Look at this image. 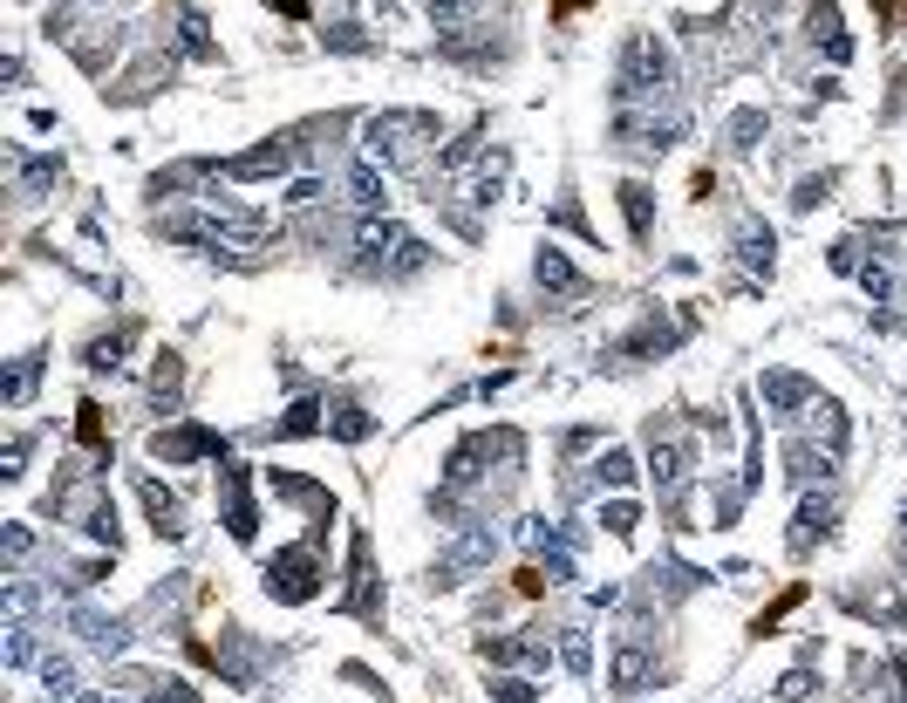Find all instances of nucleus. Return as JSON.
<instances>
[{
  "mask_svg": "<svg viewBox=\"0 0 907 703\" xmlns=\"http://www.w3.org/2000/svg\"><path fill=\"white\" fill-rule=\"evenodd\" d=\"M266 171H287V144H260V151L226 164V178H266Z\"/></svg>",
  "mask_w": 907,
  "mask_h": 703,
  "instance_id": "f8f14e48",
  "label": "nucleus"
},
{
  "mask_svg": "<svg viewBox=\"0 0 907 703\" xmlns=\"http://www.w3.org/2000/svg\"><path fill=\"white\" fill-rule=\"evenodd\" d=\"M648 471H655V492L676 506L682 485H689V444H682V437H669V430H662V437L648 430Z\"/></svg>",
  "mask_w": 907,
  "mask_h": 703,
  "instance_id": "20e7f679",
  "label": "nucleus"
},
{
  "mask_svg": "<svg viewBox=\"0 0 907 703\" xmlns=\"http://www.w3.org/2000/svg\"><path fill=\"white\" fill-rule=\"evenodd\" d=\"M635 519H642V512L628 506V499H614V506H601V526L614 533V540H628V533H635Z\"/></svg>",
  "mask_w": 907,
  "mask_h": 703,
  "instance_id": "4be33fe9",
  "label": "nucleus"
},
{
  "mask_svg": "<svg viewBox=\"0 0 907 703\" xmlns=\"http://www.w3.org/2000/svg\"><path fill=\"white\" fill-rule=\"evenodd\" d=\"M151 396H157V410H171V403H178V355H164V362H157Z\"/></svg>",
  "mask_w": 907,
  "mask_h": 703,
  "instance_id": "a211bd4d",
  "label": "nucleus"
},
{
  "mask_svg": "<svg viewBox=\"0 0 907 703\" xmlns=\"http://www.w3.org/2000/svg\"><path fill=\"white\" fill-rule=\"evenodd\" d=\"M832 267L853 274V267H860V239H839V246H832Z\"/></svg>",
  "mask_w": 907,
  "mask_h": 703,
  "instance_id": "cd10ccee",
  "label": "nucleus"
},
{
  "mask_svg": "<svg viewBox=\"0 0 907 703\" xmlns=\"http://www.w3.org/2000/svg\"><path fill=\"white\" fill-rule=\"evenodd\" d=\"M798 601H805V587H785V594H778V601H771V608H764V615H757V635H771V628L785 622V615H792Z\"/></svg>",
  "mask_w": 907,
  "mask_h": 703,
  "instance_id": "412c9836",
  "label": "nucleus"
},
{
  "mask_svg": "<svg viewBox=\"0 0 907 703\" xmlns=\"http://www.w3.org/2000/svg\"><path fill=\"white\" fill-rule=\"evenodd\" d=\"M805 690H812V676H805V669H792V676H785V683H778V697H785V703H798V697H805Z\"/></svg>",
  "mask_w": 907,
  "mask_h": 703,
  "instance_id": "c756f323",
  "label": "nucleus"
},
{
  "mask_svg": "<svg viewBox=\"0 0 907 703\" xmlns=\"http://www.w3.org/2000/svg\"><path fill=\"white\" fill-rule=\"evenodd\" d=\"M76 437L89 444V451H103V410H96V403H82V417H76Z\"/></svg>",
  "mask_w": 907,
  "mask_h": 703,
  "instance_id": "5701e85b",
  "label": "nucleus"
},
{
  "mask_svg": "<svg viewBox=\"0 0 907 703\" xmlns=\"http://www.w3.org/2000/svg\"><path fill=\"white\" fill-rule=\"evenodd\" d=\"M539 287H546V294H580V274L567 267L560 246H539Z\"/></svg>",
  "mask_w": 907,
  "mask_h": 703,
  "instance_id": "9b49d317",
  "label": "nucleus"
},
{
  "mask_svg": "<svg viewBox=\"0 0 907 703\" xmlns=\"http://www.w3.org/2000/svg\"><path fill=\"white\" fill-rule=\"evenodd\" d=\"M123 342H116V335H103V342H89V369H116V362H123Z\"/></svg>",
  "mask_w": 907,
  "mask_h": 703,
  "instance_id": "bb28decb",
  "label": "nucleus"
},
{
  "mask_svg": "<svg viewBox=\"0 0 907 703\" xmlns=\"http://www.w3.org/2000/svg\"><path fill=\"white\" fill-rule=\"evenodd\" d=\"M314 587H321L314 547H287V553H273V567H266V594H273V601H314Z\"/></svg>",
  "mask_w": 907,
  "mask_h": 703,
  "instance_id": "f03ea898",
  "label": "nucleus"
},
{
  "mask_svg": "<svg viewBox=\"0 0 907 703\" xmlns=\"http://www.w3.org/2000/svg\"><path fill=\"white\" fill-rule=\"evenodd\" d=\"M505 703H532V683H519V676H505V683H492Z\"/></svg>",
  "mask_w": 907,
  "mask_h": 703,
  "instance_id": "7c9ffc66",
  "label": "nucleus"
},
{
  "mask_svg": "<svg viewBox=\"0 0 907 703\" xmlns=\"http://www.w3.org/2000/svg\"><path fill=\"white\" fill-rule=\"evenodd\" d=\"M348 608L362 622H382V601H376V574H369V547L355 540V587H348Z\"/></svg>",
  "mask_w": 907,
  "mask_h": 703,
  "instance_id": "6e6552de",
  "label": "nucleus"
},
{
  "mask_svg": "<svg viewBox=\"0 0 907 703\" xmlns=\"http://www.w3.org/2000/svg\"><path fill=\"white\" fill-rule=\"evenodd\" d=\"M226 526H232V540H253V526H260L253 492H246V465H226Z\"/></svg>",
  "mask_w": 907,
  "mask_h": 703,
  "instance_id": "39448f33",
  "label": "nucleus"
},
{
  "mask_svg": "<svg viewBox=\"0 0 907 703\" xmlns=\"http://www.w3.org/2000/svg\"><path fill=\"white\" fill-rule=\"evenodd\" d=\"M601 478H607V485H628V478H635V458H628V451H607V458H601Z\"/></svg>",
  "mask_w": 907,
  "mask_h": 703,
  "instance_id": "393cba45",
  "label": "nucleus"
},
{
  "mask_svg": "<svg viewBox=\"0 0 907 703\" xmlns=\"http://www.w3.org/2000/svg\"><path fill=\"white\" fill-rule=\"evenodd\" d=\"M35 376H41V355H21V362L7 369V383H0V396H7V403H28V390H35Z\"/></svg>",
  "mask_w": 907,
  "mask_h": 703,
  "instance_id": "2eb2a0df",
  "label": "nucleus"
},
{
  "mask_svg": "<svg viewBox=\"0 0 907 703\" xmlns=\"http://www.w3.org/2000/svg\"><path fill=\"white\" fill-rule=\"evenodd\" d=\"M389 246H410V233H403V226H376V219H369V226H362V260L376 267Z\"/></svg>",
  "mask_w": 907,
  "mask_h": 703,
  "instance_id": "4468645a",
  "label": "nucleus"
},
{
  "mask_svg": "<svg viewBox=\"0 0 907 703\" xmlns=\"http://www.w3.org/2000/svg\"><path fill=\"white\" fill-rule=\"evenodd\" d=\"M832 519H839L832 499H805V506H798V526H792V553H812L832 533Z\"/></svg>",
  "mask_w": 907,
  "mask_h": 703,
  "instance_id": "423d86ee",
  "label": "nucleus"
},
{
  "mask_svg": "<svg viewBox=\"0 0 907 703\" xmlns=\"http://www.w3.org/2000/svg\"><path fill=\"white\" fill-rule=\"evenodd\" d=\"M730 130H737V144H757V130H764V117H757V110H744V117L730 123Z\"/></svg>",
  "mask_w": 907,
  "mask_h": 703,
  "instance_id": "2f4dec72",
  "label": "nucleus"
},
{
  "mask_svg": "<svg viewBox=\"0 0 907 703\" xmlns=\"http://www.w3.org/2000/svg\"><path fill=\"white\" fill-rule=\"evenodd\" d=\"M437 137V117H423V110H389V117H369V151L382 164H423V144Z\"/></svg>",
  "mask_w": 907,
  "mask_h": 703,
  "instance_id": "f257e3e1",
  "label": "nucleus"
},
{
  "mask_svg": "<svg viewBox=\"0 0 907 703\" xmlns=\"http://www.w3.org/2000/svg\"><path fill=\"white\" fill-rule=\"evenodd\" d=\"M151 451H157V458H198V451H212V458H219L226 444H219L212 430H171V437L157 430V437H151Z\"/></svg>",
  "mask_w": 907,
  "mask_h": 703,
  "instance_id": "0eeeda50",
  "label": "nucleus"
},
{
  "mask_svg": "<svg viewBox=\"0 0 907 703\" xmlns=\"http://www.w3.org/2000/svg\"><path fill=\"white\" fill-rule=\"evenodd\" d=\"M648 676H655V663H648L642 649H614V663H607V683H614L621 697H635Z\"/></svg>",
  "mask_w": 907,
  "mask_h": 703,
  "instance_id": "1a4fd4ad",
  "label": "nucleus"
},
{
  "mask_svg": "<svg viewBox=\"0 0 907 703\" xmlns=\"http://www.w3.org/2000/svg\"><path fill=\"white\" fill-rule=\"evenodd\" d=\"M178 28H185V48H191V55H212V41H205V14H191V7H185V14H178Z\"/></svg>",
  "mask_w": 907,
  "mask_h": 703,
  "instance_id": "b1692460",
  "label": "nucleus"
},
{
  "mask_svg": "<svg viewBox=\"0 0 907 703\" xmlns=\"http://www.w3.org/2000/svg\"><path fill=\"white\" fill-rule=\"evenodd\" d=\"M560 663H567L573 676H587V669H594V649H587V628H567V635H560Z\"/></svg>",
  "mask_w": 907,
  "mask_h": 703,
  "instance_id": "dca6fc26",
  "label": "nucleus"
},
{
  "mask_svg": "<svg viewBox=\"0 0 907 703\" xmlns=\"http://www.w3.org/2000/svg\"><path fill=\"white\" fill-rule=\"evenodd\" d=\"M621 212H628L635 239H648V192H642V185H621Z\"/></svg>",
  "mask_w": 907,
  "mask_h": 703,
  "instance_id": "aec40b11",
  "label": "nucleus"
},
{
  "mask_svg": "<svg viewBox=\"0 0 907 703\" xmlns=\"http://www.w3.org/2000/svg\"><path fill=\"white\" fill-rule=\"evenodd\" d=\"M28 656H35V635L14 628V635H7V663H28Z\"/></svg>",
  "mask_w": 907,
  "mask_h": 703,
  "instance_id": "c85d7f7f",
  "label": "nucleus"
},
{
  "mask_svg": "<svg viewBox=\"0 0 907 703\" xmlns=\"http://www.w3.org/2000/svg\"><path fill=\"white\" fill-rule=\"evenodd\" d=\"M655 89H669V55H662L648 35H635L628 41V62H621V103L655 96Z\"/></svg>",
  "mask_w": 907,
  "mask_h": 703,
  "instance_id": "7ed1b4c3",
  "label": "nucleus"
},
{
  "mask_svg": "<svg viewBox=\"0 0 907 703\" xmlns=\"http://www.w3.org/2000/svg\"><path fill=\"white\" fill-rule=\"evenodd\" d=\"M41 683H48V697H76V669L62 663V656H48V663H41Z\"/></svg>",
  "mask_w": 907,
  "mask_h": 703,
  "instance_id": "6ab92c4d",
  "label": "nucleus"
},
{
  "mask_svg": "<svg viewBox=\"0 0 907 703\" xmlns=\"http://www.w3.org/2000/svg\"><path fill=\"white\" fill-rule=\"evenodd\" d=\"M764 396H771V403H798L805 383H798V376H764Z\"/></svg>",
  "mask_w": 907,
  "mask_h": 703,
  "instance_id": "a878e982",
  "label": "nucleus"
},
{
  "mask_svg": "<svg viewBox=\"0 0 907 703\" xmlns=\"http://www.w3.org/2000/svg\"><path fill=\"white\" fill-rule=\"evenodd\" d=\"M144 506H151V526L164 533V540H178V533H185V506H178L157 478H144Z\"/></svg>",
  "mask_w": 907,
  "mask_h": 703,
  "instance_id": "9d476101",
  "label": "nucleus"
},
{
  "mask_svg": "<svg viewBox=\"0 0 907 703\" xmlns=\"http://www.w3.org/2000/svg\"><path fill=\"white\" fill-rule=\"evenodd\" d=\"M348 198H355V205H382V178H376V164H355V171H348Z\"/></svg>",
  "mask_w": 907,
  "mask_h": 703,
  "instance_id": "f3484780",
  "label": "nucleus"
},
{
  "mask_svg": "<svg viewBox=\"0 0 907 703\" xmlns=\"http://www.w3.org/2000/svg\"><path fill=\"white\" fill-rule=\"evenodd\" d=\"M76 628L89 635V642H96V649H110V656L123 649V622H110V615H96V608H82V615H76Z\"/></svg>",
  "mask_w": 907,
  "mask_h": 703,
  "instance_id": "ddd939ff",
  "label": "nucleus"
}]
</instances>
